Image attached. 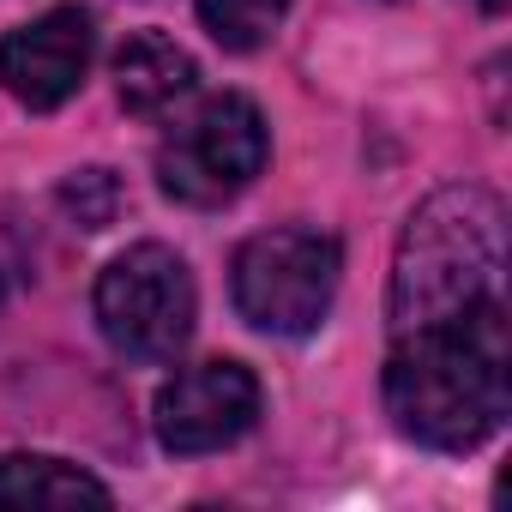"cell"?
I'll return each mask as SVG.
<instances>
[{
  "mask_svg": "<svg viewBox=\"0 0 512 512\" xmlns=\"http://www.w3.org/2000/svg\"><path fill=\"white\" fill-rule=\"evenodd\" d=\"M500 7H506V0H482V13H500Z\"/></svg>",
  "mask_w": 512,
  "mask_h": 512,
  "instance_id": "12",
  "label": "cell"
},
{
  "mask_svg": "<svg viewBox=\"0 0 512 512\" xmlns=\"http://www.w3.org/2000/svg\"><path fill=\"white\" fill-rule=\"evenodd\" d=\"M121 205H127V187H121V175L115 169H73L67 181H61V211L79 223V229H109L115 217H121Z\"/></svg>",
  "mask_w": 512,
  "mask_h": 512,
  "instance_id": "11",
  "label": "cell"
},
{
  "mask_svg": "<svg viewBox=\"0 0 512 512\" xmlns=\"http://www.w3.org/2000/svg\"><path fill=\"white\" fill-rule=\"evenodd\" d=\"M0 506H115L109 482H97L91 470L49 458V452H7L0 458Z\"/></svg>",
  "mask_w": 512,
  "mask_h": 512,
  "instance_id": "9",
  "label": "cell"
},
{
  "mask_svg": "<svg viewBox=\"0 0 512 512\" xmlns=\"http://www.w3.org/2000/svg\"><path fill=\"white\" fill-rule=\"evenodd\" d=\"M386 416L428 452H476L512 416V332L500 296L398 332L386 356Z\"/></svg>",
  "mask_w": 512,
  "mask_h": 512,
  "instance_id": "1",
  "label": "cell"
},
{
  "mask_svg": "<svg viewBox=\"0 0 512 512\" xmlns=\"http://www.w3.org/2000/svg\"><path fill=\"white\" fill-rule=\"evenodd\" d=\"M272 157V133L253 97L217 91L157 145V181L181 205H229Z\"/></svg>",
  "mask_w": 512,
  "mask_h": 512,
  "instance_id": "5",
  "label": "cell"
},
{
  "mask_svg": "<svg viewBox=\"0 0 512 512\" xmlns=\"http://www.w3.org/2000/svg\"><path fill=\"white\" fill-rule=\"evenodd\" d=\"M199 290L175 247L139 241L97 278V326L127 362H175L193 338Z\"/></svg>",
  "mask_w": 512,
  "mask_h": 512,
  "instance_id": "4",
  "label": "cell"
},
{
  "mask_svg": "<svg viewBox=\"0 0 512 512\" xmlns=\"http://www.w3.org/2000/svg\"><path fill=\"white\" fill-rule=\"evenodd\" d=\"M151 422H157L163 452H175V458L223 452L260 422V380H253V368H241L229 356L193 362L157 392Z\"/></svg>",
  "mask_w": 512,
  "mask_h": 512,
  "instance_id": "6",
  "label": "cell"
},
{
  "mask_svg": "<svg viewBox=\"0 0 512 512\" xmlns=\"http://www.w3.org/2000/svg\"><path fill=\"white\" fill-rule=\"evenodd\" d=\"M91 55H97L91 13L85 7H49L43 19L19 25L7 43H0V85H7L25 109L49 115L85 85Z\"/></svg>",
  "mask_w": 512,
  "mask_h": 512,
  "instance_id": "7",
  "label": "cell"
},
{
  "mask_svg": "<svg viewBox=\"0 0 512 512\" xmlns=\"http://www.w3.org/2000/svg\"><path fill=\"white\" fill-rule=\"evenodd\" d=\"M506 272V205L488 187H440L428 193L392 253L386 320L392 332H416L452 320L488 296H500Z\"/></svg>",
  "mask_w": 512,
  "mask_h": 512,
  "instance_id": "2",
  "label": "cell"
},
{
  "mask_svg": "<svg viewBox=\"0 0 512 512\" xmlns=\"http://www.w3.org/2000/svg\"><path fill=\"white\" fill-rule=\"evenodd\" d=\"M284 13H290V0H199L205 31H211L223 49H235V55L266 49V43L278 37Z\"/></svg>",
  "mask_w": 512,
  "mask_h": 512,
  "instance_id": "10",
  "label": "cell"
},
{
  "mask_svg": "<svg viewBox=\"0 0 512 512\" xmlns=\"http://www.w3.org/2000/svg\"><path fill=\"white\" fill-rule=\"evenodd\" d=\"M193 85H199V61L163 31H139L115 55V91H121L127 115H139V121L169 115L175 103L193 97Z\"/></svg>",
  "mask_w": 512,
  "mask_h": 512,
  "instance_id": "8",
  "label": "cell"
},
{
  "mask_svg": "<svg viewBox=\"0 0 512 512\" xmlns=\"http://www.w3.org/2000/svg\"><path fill=\"white\" fill-rule=\"evenodd\" d=\"M344 278V247L326 229H260L235 247V266H229V296L235 314L253 332H272V338H308L338 296Z\"/></svg>",
  "mask_w": 512,
  "mask_h": 512,
  "instance_id": "3",
  "label": "cell"
}]
</instances>
